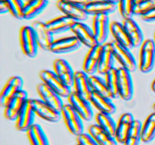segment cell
<instances>
[{
  "label": "cell",
  "instance_id": "cell-12",
  "mask_svg": "<svg viewBox=\"0 0 155 145\" xmlns=\"http://www.w3.org/2000/svg\"><path fill=\"white\" fill-rule=\"evenodd\" d=\"M92 30L98 45L106 43L110 33V22L108 15H96L93 17Z\"/></svg>",
  "mask_w": 155,
  "mask_h": 145
},
{
  "label": "cell",
  "instance_id": "cell-9",
  "mask_svg": "<svg viewBox=\"0 0 155 145\" xmlns=\"http://www.w3.org/2000/svg\"><path fill=\"white\" fill-rule=\"evenodd\" d=\"M29 99L28 94L22 89L14 95L4 107V116L9 121H16L17 117L26 101Z\"/></svg>",
  "mask_w": 155,
  "mask_h": 145
},
{
  "label": "cell",
  "instance_id": "cell-49",
  "mask_svg": "<svg viewBox=\"0 0 155 145\" xmlns=\"http://www.w3.org/2000/svg\"><path fill=\"white\" fill-rule=\"evenodd\" d=\"M77 145H78V144H77Z\"/></svg>",
  "mask_w": 155,
  "mask_h": 145
},
{
  "label": "cell",
  "instance_id": "cell-14",
  "mask_svg": "<svg viewBox=\"0 0 155 145\" xmlns=\"http://www.w3.org/2000/svg\"><path fill=\"white\" fill-rule=\"evenodd\" d=\"M35 117L36 114L30 104V99L29 98L24 104L15 121L17 130L21 132H27L30 127L35 124Z\"/></svg>",
  "mask_w": 155,
  "mask_h": 145
},
{
  "label": "cell",
  "instance_id": "cell-6",
  "mask_svg": "<svg viewBox=\"0 0 155 145\" xmlns=\"http://www.w3.org/2000/svg\"><path fill=\"white\" fill-rule=\"evenodd\" d=\"M68 104L77 112L85 122H89L94 116L92 104L89 100L85 99L74 91L68 97Z\"/></svg>",
  "mask_w": 155,
  "mask_h": 145
},
{
  "label": "cell",
  "instance_id": "cell-8",
  "mask_svg": "<svg viewBox=\"0 0 155 145\" xmlns=\"http://www.w3.org/2000/svg\"><path fill=\"white\" fill-rule=\"evenodd\" d=\"M30 104L36 116L43 120L51 123H56L60 121L61 113L45 104L41 99H30Z\"/></svg>",
  "mask_w": 155,
  "mask_h": 145
},
{
  "label": "cell",
  "instance_id": "cell-22",
  "mask_svg": "<svg viewBox=\"0 0 155 145\" xmlns=\"http://www.w3.org/2000/svg\"><path fill=\"white\" fill-rule=\"evenodd\" d=\"M135 120L136 119L131 113H124L120 116L115 134V139L118 143L124 144Z\"/></svg>",
  "mask_w": 155,
  "mask_h": 145
},
{
  "label": "cell",
  "instance_id": "cell-10",
  "mask_svg": "<svg viewBox=\"0 0 155 145\" xmlns=\"http://www.w3.org/2000/svg\"><path fill=\"white\" fill-rule=\"evenodd\" d=\"M74 36L77 38L82 45L91 48L98 45L94 35L92 28L84 22H75L71 28Z\"/></svg>",
  "mask_w": 155,
  "mask_h": 145
},
{
  "label": "cell",
  "instance_id": "cell-16",
  "mask_svg": "<svg viewBox=\"0 0 155 145\" xmlns=\"http://www.w3.org/2000/svg\"><path fill=\"white\" fill-rule=\"evenodd\" d=\"M23 85H24V81L21 76H14L10 77L5 84L0 94V104L2 107H5L9 100L18 92L22 90Z\"/></svg>",
  "mask_w": 155,
  "mask_h": 145
},
{
  "label": "cell",
  "instance_id": "cell-31",
  "mask_svg": "<svg viewBox=\"0 0 155 145\" xmlns=\"http://www.w3.org/2000/svg\"><path fill=\"white\" fill-rule=\"evenodd\" d=\"M155 139V112L148 116L142 125V140L144 143H150Z\"/></svg>",
  "mask_w": 155,
  "mask_h": 145
},
{
  "label": "cell",
  "instance_id": "cell-29",
  "mask_svg": "<svg viewBox=\"0 0 155 145\" xmlns=\"http://www.w3.org/2000/svg\"><path fill=\"white\" fill-rule=\"evenodd\" d=\"M89 134L98 143V145H117L118 142L114 136L100 128L97 124L89 127Z\"/></svg>",
  "mask_w": 155,
  "mask_h": 145
},
{
  "label": "cell",
  "instance_id": "cell-17",
  "mask_svg": "<svg viewBox=\"0 0 155 145\" xmlns=\"http://www.w3.org/2000/svg\"><path fill=\"white\" fill-rule=\"evenodd\" d=\"M37 92L42 101L54 108V110H58L60 113L61 112L62 108L65 104H64L61 97L59 96L56 92L51 90L43 82H41L40 84L38 85Z\"/></svg>",
  "mask_w": 155,
  "mask_h": 145
},
{
  "label": "cell",
  "instance_id": "cell-25",
  "mask_svg": "<svg viewBox=\"0 0 155 145\" xmlns=\"http://www.w3.org/2000/svg\"><path fill=\"white\" fill-rule=\"evenodd\" d=\"M123 25L133 42L134 48H140L145 39H144L143 32L139 24L133 18H130V19L124 20Z\"/></svg>",
  "mask_w": 155,
  "mask_h": 145
},
{
  "label": "cell",
  "instance_id": "cell-41",
  "mask_svg": "<svg viewBox=\"0 0 155 145\" xmlns=\"http://www.w3.org/2000/svg\"><path fill=\"white\" fill-rule=\"evenodd\" d=\"M61 1L71 3V4L77 5H80L84 7L86 5H87L89 2H91L92 0H61Z\"/></svg>",
  "mask_w": 155,
  "mask_h": 145
},
{
  "label": "cell",
  "instance_id": "cell-46",
  "mask_svg": "<svg viewBox=\"0 0 155 145\" xmlns=\"http://www.w3.org/2000/svg\"><path fill=\"white\" fill-rule=\"evenodd\" d=\"M153 110H154V112H155V103L154 104V105H153Z\"/></svg>",
  "mask_w": 155,
  "mask_h": 145
},
{
  "label": "cell",
  "instance_id": "cell-11",
  "mask_svg": "<svg viewBox=\"0 0 155 145\" xmlns=\"http://www.w3.org/2000/svg\"><path fill=\"white\" fill-rule=\"evenodd\" d=\"M82 44L75 36H69L55 39L49 51L55 54H64L74 52L80 48Z\"/></svg>",
  "mask_w": 155,
  "mask_h": 145
},
{
  "label": "cell",
  "instance_id": "cell-15",
  "mask_svg": "<svg viewBox=\"0 0 155 145\" xmlns=\"http://www.w3.org/2000/svg\"><path fill=\"white\" fill-rule=\"evenodd\" d=\"M56 5L64 15L71 18L76 22H84L89 18V14L83 6L71 4L61 0H58Z\"/></svg>",
  "mask_w": 155,
  "mask_h": 145
},
{
  "label": "cell",
  "instance_id": "cell-24",
  "mask_svg": "<svg viewBox=\"0 0 155 145\" xmlns=\"http://www.w3.org/2000/svg\"><path fill=\"white\" fill-rule=\"evenodd\" d=\"M89 101L99 113H105L112 115L116 112V106L114 104L111 98L98 92H92Z\"/></svg>",
  "mask_w": 155,
  "mask_h": 145
},
{
  "label": "cell",
  "instance_id": "cell-28",
  "mask_svg": "<svg viewBox=\"0 0 155 145\" xmlns=\"http://www.w3.org/2000/svg\"><path fill=\"white\" fill-rule=\"evenodd\" d=\"M110 33L114 37V41H116L117 42L130 49L134 48L133 42L127 32L126 31L123 23L118 22V21H113L110 23Z\"/></svg>",
  "mask_w": 155,
  "mask_h": 145
},
{
  "label": "cell",
  "instance_id": "cell-13",
  "mask_svg": "<svg viewBox=\"0 0 155 145\" xmlns=\"http://www.w3.org/2000/svg\"><path fill=\"white\" fill-rule=\"evenodd\" d=\"M31 27L34 30L39 48L45 51H49L54 39L53 37L54 35L48 28L46 23L36 21L32 24Z\"/></svg>",
  "mask_w": 155,
  "mask_h": 145
},
{
  "label": "cell",
  "instance_id": "cell-5",
  "mask_svg": "<svg viewBox=\"0 0 155 145\" xmlns=\"http://www.w3.org/2000/svg\"><path fill=\"white\" fill-rule=\"evenodd\" d=\"M155 65V45L154 40L146 39L140 47L139 52V69L143 73H148L153 70Z\"/></svg>",
  "mask_w": 155,
  "mask_h": 145
},
{
  "label": "cell",
  "instance_id": "cell-39",
  "mask_svg": "<svg viewBox=\"0 0 155 145\" xmlns=\"http://www.w3.org/2000/svg\"><path fill=\"white\" fill-rule=\"evenodd\" d=\"M77 142L78 145H98L89 133H83L77 136Z\"/></svg>",
  "mask_w": 155,
  "mask_h": 145
},
{
  "label": "cell",
  "instance_id": "cell-37",
  "mask_svg": "<svg viewBox=\"0 0 155 145\" xmlns=\"http://www.w3.org/2000/svg\"><path fill=\"white\" fill-rule=\"evenodd\" d=\"M10 9V14L18 20L22 19V10L25 1L24 0H5Z\"/></svg>",
  "mask_w": 155,
  "mask_h": 145
},
{
  "label": "cell",
  "instance_id": "cell-45",
  "mask_svg": "<svg viewBox=\"0 0 155 145\" xmlns=\"http://www.w3.org/2000/svg\"><path fill=\"white\" fill-rule=\"evenodd\" d=\"M141 1H142V0H135V2H136V3H139V2H140Z\"/></svg>",
  "mask_w": 155,
  "mask_h": 145
},
{
  "label": "cell",
  "instance_id": "cell-40",
  "mask_svg": "<svg viewBox=\"0 0 155 145\" xmlns=\"http://www.w3.org/2000/svg\"><path fill=\"white\" fill-rule=\"evenodd\" d=\"M141 18L142 21L147 23L155 22V8L145 14L141 16Z\"/></svg>",
  "mask_w": 155,
  "mask_h": 145
},
{
  "label": "cell",
  "instance_id": "cell-4",
  "mask_svg": "<svg viewBox=\"0 0 155 145\" xmlns=\"http://www.w3.org/2000/svg\"><path fill=\"white\" fill-rule=\"evenodd\" d=\"M61 113L65 125L71 134L77 137L84 133L83 119L77 114V112L69 104H65L64 105Z\"/></svg>",
  "mask_w": 155,
  "mask_h": 145
},
{
  "label": "cell",
  "instance_id": "cell-38",
  "mask_svg": "<svg viewBox=\"0 0 155 145\" xmlns=\"http://www.w3.org/2000/svg\"><path fill=\"white\" fill-rule=\"evenodd\" d=\"M155 8V0H142L136 3L135 7L134 14L142 16Z\"/></svg>",
  "mask_w": 155,
  "mask_h": 145
},
{
  "label": "cell",
  "instance_id": "cell-21",
  "mask_svg": "<svg viewBox=\"0 0 155 145\" xmlns=\"http://www.w3.org/2000/svg\"><path fill=\"white\" fill-rule=\"evenodd\" d=\"M101 50H102V45H95L89 48L87 54L85 57L83 63V70L89 76L95 75L98 72V63H99Z\"/></svg>",
  "mask_w": 155,
  "mask_h": 145
},
{
  "label": "cell",
  "instance_id": "cell-3",
  "mask_svg": "<svg viewBox=\"0 0 155 145\" xmlns=\"http://www.w3.org/2000/svg\"><path fill=\"white\" fill-rule=\"evenodd\" d=\"M115 60L119 63L121 67L127 69L130 72H134L138 68V63L134 55L130 48L120 45L116 41L111 42Z\"/></svg>",
  "mask_w": 155,
  "mask_h": 145
},
{
  "label": "cell",
  "instance_id": "cell-2",
  "mask_svg": "<svg viewBox=\"0 0 155 145\" xmlns=\"http://www.w3.org/2000/svg\"><path fill=\"white\" fill-rule=\"evenodd\" d=\"M42 82L45 83L48 88L54 91L62 98H68L72 92L71 88L67 85L54 71L43 69L39 72Z\"/></svg>",
  "mask_w": 155,
  "mask_h": 145
},
{
  "label": "cell",
  "instance_id": "cell-19",
  "mask_svg": "<svg viewBox=\"0 0 155 145\" xmlns=\"http://www.w3.org/2000/svg\"><path fill=\"white\" fill-rule=\"evenodd\" d=\"M53 68L56 75L67 85L71 88L74 86L75 72L71 67V64L66 60L62 58H58L54 60L53 63Z\"/></svg>",
  "mask_w": 155,
  "mask_h": 145
},
{
  "label": "cell",
  "instance_id": "cell-48",
  "mask_svg": "<svg viewBox=\"0 0 155 145\" xmlns=\"http://www.w3.org/2000/svg\"><path fill=\"white\" fill-rule=\"evenodd\" d=\"M24 1H25V2H27V1H29V0H24Z\"/></svg>",
  "mask_w": 155,
  "mask_h": 145
},
{
  "label": "cell",
  "instance_id": "cell-33",
  "mask_svg": "<svg viewBox=\"0 0 155 145\" xmlns=\"http://www.w3.org/2000/svg\"><path fill=\"white\" fill-rule=\"evenodd\" d=\"M107 90H108L109 98L112 100L120 98L119 88H118V76L117 68L114 67L104 76Z\"/></svg>",
  "mask_w": 155,
  "mask_h": 145
},
{
  "label": "cell",
  "instance_id": "cell-35",
  "mask_svg": "<svg viewBox=\"0 0 155 145\" xmlns=\"http://www.w3.org/2000/svg\"><path fill=\"white\" fill-rule=\"evenodd\" d=\"M89 79L92 92H98V93L101 94V95L109 97L105 79L101 77V76L95 75H95L89 76Z\"/></svg>",
  "mask_w": 155,
  "mask_h": 145
},
{
  "label": "cell",
  "instance_id": "cell-18",
  "mask_svg": "<svg viewBox=\"0 0 155 145\" xmlns=\"http://www.w3.org/2000/svg\"><path fill=\"white\" fill-rule=\"evenodd\" d=\"M118 8L117 5L104 0H92L84 6L86 13L92 16L96 15H108L114 13Z\"/></svg>",
  "mask_w": 155,
  "mask_h": 145
},
{
  "label": "cell",
  "instance_id": "cell-20",
  "mask_svg": "<svg viewBox=\"0 0 155 145\" xmlns=\"http://www.w3.org/2000/svg\"><path fill=\"white\" fill-rule=\"evenodd\" d=\"M114 54L113 48L111 42H106L102 45L101 56H100L99 63H98V72L100 76H105L108 71L113 69L115 62Z\"/></svg>",
  "mask_w": 155,
  "mask_h": 145
},
{
  "label": "cell",
  "instance_id": "cell-23",
  "mask_svg": "<svg viewBox=\"0 0 155 145\" xmlns=\"http://www.w3.org/2000/svg\"><path fill=\"white\" fill-rule=\"evenodd\" d=\"M89 76L83 70L76 71L75 76H74V92H77L78 95L84 98L85 99H90L92 94V90L91 89L90 83H89Z\"/></svg>",
  "mask_w": 155,
  "mask_h": 145
},
{
  "label": "cell",
  "instance_id": "cell-7",
  "mask_svg": "<svg viewBox=\"0 0 155 145\" xmlns=\"http://www.w3.org/2000/svg\"><path fill=\"white\" fill-rule=\"evenodd\" d=\"M118 88L120 98L125 101H130L134 95V85L131 72L124 68H117Z\"/></svg>",
  "mask_w": 155,
  "mask_h": 145
},
{
  "label": "cell",
  "instance_id": "cell-42",
  "mask_svg": "<svg viewBox=\"0 0 155 145\" xmlns=\"http://www.w3.org/2000/svg\"><path fill=\"white\" fill-rule=\"evenodd\" d=\"M6 13H10V9L5 0H0V14H4Z\"/></svg>",
  "mask_w": 155,
  "mask_h": 145
},
{
  "label": "cell",
  "instance_id": "cell-1",
  "mask_svg": "<svg viewBox=\"0 0 155 145\" xmlns=\"http://www.w3.org/2000/svg\"><path fill=\"white\" fill-rule=\"evenodd\" d=\"M20 45L21 50L26 57L34 58L37 56L39 46L31 26H24L20 30Z\"/></svg>",
  "mask_w": 155,
  "mask_h": 145
},
{
  "label": "cell",
  "instance_id": "cell-32",
  "mask_svg": "<svg viewBox=\"0 0 155 145\" xmlns=\"http://www.w3.org/2000/svg\"><path fill=\"white\" fill-rule=\"evenodd\" d=\"M95 121L100 128L115 137L117 123L111 115L105 113H98L95 116Z\"/></svg>",
  "mask_w": 155,
  "mask_h": 145
},
{
  "label": "cell",
  "instance_id": "cell-47",
  "mask_svg": "<svg viewBox=\"0 0 155 145\" xmlns=\"http://www.w3.org/2000/svg\"><path fill=\"white\" fill-rule=\"evenodd\" d=\"M154 45H155V32H154Z\"/></svg>",
  "mask_w": 155,
  "mask_h": 145
},
{
  "label": "cell",
  "instance_id": "cell-34",
  "mask_svg": "<svg viewBox=\"0 0 155 145\" xmlns=\"http://www.w3.org/2000/svg\"><path fill=\"white\" fill-rule=\"evenodd\" d=\"M142 122L139 119H136L127 135L124 145H140L142 140Z\"/></svg>",
  "mask_w": 155,
  "mask_h": 145
},
{
  "label": "cell",
  "instance_id": "cell-36",
  "mask_svg": "<svg viewBox=\"0 0 155 145\" xmlns=\"http://www.w3.org/2000/svg\"><path fill=\"white\" fill-rule=\"evenodd\" d=\"M136 4L135 0H120L117 4L118 10L124 20L133 18V15H135Z\"/></svg>",
  "mask_w": 155,
  "mask_h": 145
},
{
  "label": "cell",
  "instance_id": "cell-43",
  "mask_svg": "<svg viewBox=\"0 0 155 145\" xmlns=\"http://www.w3.org/2000/svg\"><path fill=\"white\" fill-rule=\"evenodd\" d=\"M151 90H152V92H154V93H155V79H154V81L152 82V83H151Z\"/></svg>",
  "mask_w": 155,
  "mask_h": 145
},
{
  "label": "cell",
  "instance_id": "cell-27",
  "mask_svg": "<svg viewBox=\"0 0 155 145\" xmlns=\"http://www.w3.org/2000/svg\"><path fill=\"white\" fill-rule=\"evenodd\" d=\"M75 22L71 18L62 15L50 20L46 22V24L53 35H59L71 31V28Z\"/></svg>",
  "mask_w": 155,
  "mask_h": 145
},
{
  "label": "cell",
  "instance_id": "cell-30",
  "mask_svg": "<svg viewBox=\"0 0 155 145\" xmlns=\"http://www.w3.org/2000/svg\"><path fill=\"white\" fill-rule=\"evenodd\" d=\"M26 133L30 145H50L45 131L39 124L35 123Z\"/></svg>",
  "mask_w": 155,
  "mask_h": 145
},
{
  "label": "cell",
  "instance_id": "cell-26",
  "mask_svg": "<svg viewBox=\"0 0 155 145\" xmlns=\"http://www.w3.org/2000/svg\"><path fill=\"white\" fill-rule=\"evenodd\" d=\"M49 0H29L25 2L22 10L23 20H32L40 14L48 6Z\"/></svg>",
  "mask_w": 155,
  "mask_h": 145
},
{
  "label": "cell",
  "instance_id": "cell-44",
  "mask_svg": "<svg viewBox=\"0 0 155 145\" xmlns=\"http://www.w3.org/2000/svg\"><path fill=\"white\" fill-rule=\"evenodd\" d=\"M104 1H107V2H112V3H114V4L117 5L120 0H104Z\"/></svg>",
  "mask_w": 155,
  "mask_h": 145
}]
</instances>
